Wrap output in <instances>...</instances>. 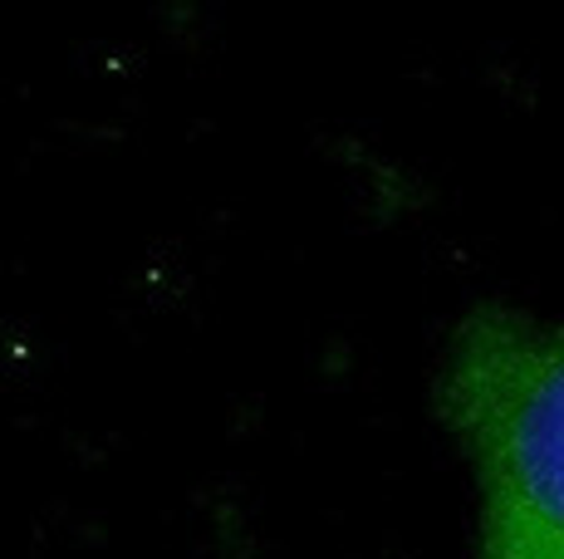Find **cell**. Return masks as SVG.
<instances>
[{
  "label": "cell",
  "instance_id": "cell-1",
  "mask_svg": "<svg viewBox=\"0 0 564 559\" xmlns=\"http://www.w3.org/2000/svg\"><path fill=\"white\" fill-rule=\"evenodd\" d=\"M437 423L476 486V550L564 559V325L476 305L452 325L432 379Z\"/></svg>",
  "mask_w": 564,
  "mask_h": 559
}]
</instances>
